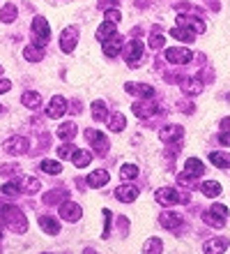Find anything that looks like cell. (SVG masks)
<instances>
[{
  "mask_svg": "<svg viewBox=\"0 0 230 254\" xmlns=\"http://www.w3.org/2000/svg\"><path fill=\"white\" fill-rule=\"evenodd\" d=\"M0 217H2V224H5L12 234H23L28 229V220L19 206H2Z\"/></svg>",
  "mask_w": 230,
  "mask_h": 254,
  "instance_id": "6da1fadb",
  "label": "cell"
},
{
  "mask_svg": "<svg viewBox=\"0 0 230 254\" xmlns=\"http://www.w3.org/2000/svg\"><path fill=\"white\" fill-rule=\"evenodd\" d=\"M203 220H205V224H210V227H214V229L226 227V220H228V208H226L224 203H214V206H210L203 213Z\"/></svg>",
  "mask_w": 230,
  "mask_h": 254,
  "instance_id": "7a4b0ae2",
  "label": "cell"
},
{
  "mask_svg": "<svg viewBox=\"0 0 230 254\" xmlns=\"http://www.w3.org/2000/svg\"><path fill=\"white\" fill-rule=\"evenodd\" d=\"M164 61L171 63V65H189L193 61V51L184 47H171V49H166Z\"/></svg>",
  "mask_w": 230,
  "mask_h": 254,
  "instance_id": "3957f363",
  "label": "cell"
},
{
  "mask_svg": "<svg viewBox=\"0 0 230 254\" xmlns=\"http://www.w3.org/2000/svg\"><path fill=\"white\" fill-rule=\"evenodd\" d=\"M33 35H35V42L37 47H46V42L51 37V28H48V21L44 16H35L33 19Z\"/></svg>",
  "mask_w": 230,
  "mask_h": 254,
  "instance_id": "277c9868",
  "label": "cell"
},
{
  "mask_svg": "<svg viewBox=\"0 0 230 254\" xmlns=\"http://www.w3.org/2000/svg\"><path fill=\"white\" fill-rule=\"evenodd\" d=\"M79 37H81V30L76 26H67L62 33H60V49L65 54H72L76 44H79Z\"/></svg>",
  "mask_w": 230,
  "mask_h": 254,
  "instance_id": "5b68a950",
  "label": "cell"
},
{
  "mask_svg": "<svg viewBox=\"0 0 230 254\" xmlns=\"http://www.w3.org/2000/svg\"><path fill=\"white\" fill-rule=\"evenodd\" d=\"M86 139L99 155H106L108 150H111V143H108V139H106V134L99 132V129H86Z\"/></svg>",
  "mask_w": 230,
  "mask_h": 254,
  "instance_id": "8992f818",
  "label": "cell"
},
{
  "mask_svg": "<svg viewBox=\"0 0 230 254\" xmlns=\"http://www.w3.org/2000/svg\"><path fill=\"white\" fill-rule=\"evenodd\" d=\"M159 224L164 229H168V231H182V224H184V217L180 213H175V210H164V213L159 215Z\"/></svg>",
  "mask_w": 230,
  "mask_h": 254,
  "instance_id": "52a82bcc",
  "label": "cell"
},
{
  "mask_svg": "<svg viewBox=\"0 0 230 254\" xmlns=\"http://www.w3.org/2000/svg\"><path fill=\"white\" fill-rule=\"evenodd\" d=\"M2 150H5L7 155H23L28 153V139H23L21 134H14V136H9V139H5V143H2Z\"/></svg>",
  "mask_w": 230,
  "mask_h": 254,
  "instance_id": "ba28073f",
  "label": "cell"
},
{
  "mask_svg": "<svg viewBox=\"0 0 230 254\" xmlns=\"http://www.w3.org/2000/svg\"><path fill=\"white\" fill-rule=\"evenodd\" d=\"M134 114L138 116V118H152V116L161 114V109L152 102V97H143L140 102H134Z\"/></svg>",
  "mask_w": 230,
  "mask_h": 254,
  "instance_id": "9c48e42d",
  "label": "cell"
},
{
  "mask_svg": "<svg viewBox=\"0 0 230 254\" xmlns=\"http://www.w3.org/2000/svg\"><path fill=\"white\" fill-rule=\"evenodd\" d=\"M101 49H104V56L106 58H115V56L122 54V49H125V40H122V35H111L108 40L101 42Z\"/></svg>",
  "mask_w": 230,
  "mask_h": 254,
  "instance_id": "30bf717a",
  "label": "cell"
},
{
  "mask_svg": "<svg viewBox=\"0 0 230 254\" xmlns=\"http://www.w3.org/2000/svg\"><path fill=\"white\" fill-rule=\"evenodd\" d=\"M125 58H127V65L129 67H138L143 63V44L138 40H132L125 47Z\"/></svg>",
  "mask_w": 230,
  "mask_h": 254,
  "instance_id": "8fae6325",
  "label": "cell"
},
{
  "mask_svg": "<svg viewBox=\"0 0 230 254\" xmlns=\"http://www.w3.org/2000/svg\"><path fill=\"white\" fill-rule=\"evenodd\" d=\"M178 26L191 28L196 35H203L205 30H207V23H205L200 16H196V14H180V16H178Z\"/></svg>",
  "mask_w": 230,
  "mask_h": 254,
  "instance_id": "7c38bea8",
  "label": "cell"
},
{
  "mask_svg": "<svg viewBox=\"0 0 230 254\" xmlns=\"http://www.w3.org/2000/svg\"><path fill=\"white\" fill-rule=\"evenodd\" d=\"M58 213H60V217H62V220H67V222H79L81 215H83V210H81L79 203H74V201H67L65 199L58 206Z\"/></svg>",
  "mask_w": 230,
  "mask_h": 254,
  "instance_id": "4fadbf2b",
  "label": "cell"
},
{
  "mask_svg": "<svg viewBox=\"0 0 230 254\" xmlns=\"http://www.w3.org/2000/svg\"><path fill=\"white\" fill-rule=\"evenodd\" d=\"M67 100L62 97V95H53V100H51V104L46 107V116L48 118H53V121H58V118H62V116L67 114Z\"/></svg>",
  "mask_w": 230,
  "mask_h": 254,
  "instance_id": "5bb4252c",
  "label": "cell"
},
{
  "mask_svg": "<svg viewBox=\"0 0 230 254\" xmlns=\"http://www.w3.org/2000/svg\"><path fill=\"white\" fill-rule=\"evenodd\" d=\"M203 81L198 79V76H184L182 81H180V88H182V93L186 95V97H196V95L203 93Z\"/></svg>",
  "mask_w": 230,
  "mask_h": 254,
  "instance_id": "9a60e30c",
  "label": "cell"
},
{
  "mask_svg": "<svg viewBox=\"0 0 230 254\" xmlns=\"http://www.w3.org/2000/svg\"><path fill=\"white\" fill-rule=\"evenodd\" d=\"M154 199L161 206H175V203H180V194L175 188H159L157 194H154Z\"/></svg>",
  "mask_w": 230,
  "mask_h": 254,
  "instance_id": "2e32d148",
  "label": "cell"
},
{
  "mask_svg": "<svg viewBox=\"0 0 230 254\" xmlns=\"http://www.w3.org/2000/svg\"><path fill=\"white\" fill-rule=\"evenodd\" d=\"M182 136H184V127L182 125H166V127H161V132H159V139L164 141V143L180 141Z\"/></svg>",
  "mask_w": 230,
  "mask_h": 254,
  "instance_id": "e0dca14e",
  "label": "cell"
},
{
  "mask_svg": "<svg viewBox=\"0 0 230 254\" xmlns=\"http://www.w3.org/2000/svg\"><path fill=\"white\" fill-rule=\"evenodd\" d=\"M115 199L122 201V203H134V201L138 199V188L136 185H129V183L120 185V188L115 190Z\"/></svg>",
  "mask_w": 230,
  "mask_h": 254,
  "instance_id": "ac0fdd59",
  "label": "cell"
},
{
  "mask_svg": "<svg viewBox=\"0 0 230 254\" xmlns=\"http://www.w3.org/2000/svg\"><path fill=\"white\" fill-rule=\"evenodd\" d=\"M67 196H69V192H67V190H51V192H46L44 196H42V203H44V206H60V203H62V201L67 199Z\"/></svg>",
  "mask_w": 230,
  "mask_h": 254,
  "instance_id": "d6986e66",
  "label": "cell"
},
{
  "mask_svg": "<svg viewBox=\"0 0 230 254\" xmlns=\"http://www.w3.org/2000/svg\"><path fill=\"white\" fill-rule=\"evenodd\" d=\"M125 90L129 95H138V97H154V88L150 83H125Z\"/></svg>",
  "mask_w": 230,
  "mask_h": 254,
  "instance_id": "ffe728a7",
  "label": "cell"
},
{
  "mask_svg": "<svg viewBox=\"0 0 230 254\" xmlns=\"http://www.w3.org/2000/svg\"><path fill=\"white\" fill-rule=\"evenodd\" d=\"M40 229L48 236H58L60 234V222L51 215H40Z\"/></svg>",
  "mask_w": 230,
  "mask_h": 254,
  "instance_id": "44dd1931",
  "label": "cell"
},
{
  "mask_svg": "<svg viewBox=\"0 0 230 254\" xmlns=\"http://www.w3.org/2000/svg\"><path fill=\"white\" fill-rule=\"evenodd\" d=\"M228 243H230L228 238H221V236H219V238H210V241L203 245V250L205 252H210V254H221V252H226V250L230 248Z\"/></svg>",
  "mask_w": 230,
  "mask_h": 254,
  "instance_id": "7402d4cb",
  "label": "cell"
},
{
  "mask_svg": "<svg viewBox=\"0 0 230 254\" xmlns=\"http://www.w3.org/2000/svg\"><path fill=\"white\" fill-rule=\"evenodd\" d=\"M16 183H19L21 192H26V194H37L42 188V183L37 178H30V176H21V178H16Z\"/></svg>",
  "mask_w": 230,
  "mask_h": 254,
  "instance_id": "603a6c76",
  "label": "cell"
},
{
  "mask_svg": "<svg viewBox=\"0 0 230 254\" xmlns=\"http://www.w3.org/2000/svg\"><path fill=\"white\" fill-rule=\"evenodd\" d=\"M108 181H111V176H108V171H104V169H97V171H92V174L86 178V183L90 185V188H104Z\"/></svg>",
  "mask_w": 230,
  "mask_h": 254,
  "instance_id": "cb8c5ba5",
  "label": "cell"
},
{
  "mask_svg": "<svg viewBox=\"0 0 230 254\" xmlns=\"http://www.w3.org/2000/svg\"><path fill=\"white\" fill-rule=\"evenodd\" d=\"M171 37L173 40H180V42H193L196 40V33L191 30V28H186V26H178V28H173L171 30Z\"/></svg>",
  "mask_w": 230,
  "mask_h": 254,
  "instance_id": "d4e9b609",
  "label": "cell"
},
{
  "mask_svg": "<svg viewBox=\"0 0 230 254\" xmlns=\"http://www.w3.org/2000/svg\"><path fill=\"white\" fill-rule=\"evenodd\" d=\"M72 162H74V167L76 169H86L92 162V153L90 150H81V148H76L74 155H72Z\"/></svg>",
  "mask_w": 230,
  "mask_h": 254,
  "instance_id": "484cf974",
  "label": "cell"
},
{
  "mask_svg": "<svg viewBox=\"0 0 230 254\" xmlns=\"http://www.w3.org/2000/svg\"><path fill=\"white\" fill-rule=\"evenodd\" d=\"M21 102H23V107H28V109H40L42 95L37 93V90H26V93L21 95Z\"/></svg>",
  "mask_w": 230,
  "mask_h": 254,
  "instance_id": "4316f807",
  "label": "cell"
},
{
  "mask_svg": "<svg viewBox=\"0 0 230 254\" xmlns=\"http://www.w3.org/2000/svg\"><path fill=\"white\" fill-rule=\"evenodd\" d=\"M210 162L214 164L217 169H230V153H221V150H214L210 153Z\"/></svg>",
  "mask_w": 230,
  "mask_h": 254,
  "instance_id": "83f0119b",
  "label": "cell"
},
{
  "mask_svg": "<svg viewBox=\"0 0 230 254\" xmlns=\"http://www.w3.org/2000/svg\"><path fill=\"white\" fill-rule=\"evenodd\" d=\"M23 58L28 63H40L44 58V47H37V44H30V47L23 49Z\"/></svg>",
  "mask_w": 230,
  "mask_h": 254,
  "instance_id": "f1b7e54d",
  "label": "cell"
},
{
  "mask_svg": "<svg viewBox=\"0 0 230 254\" xmlns=\"http://www.w3.org/2000/svg\"><path fill=\"white\" fill-rule=\"evenodd\" d=\"M106 123H108V129H111V132H122L127 127V118L122 114H111L106 118Z\"/></svg>",
  "mask_w": 230,
  "mask_h": 254,
  "instance_id": "f546056e",
  "label": "cell"
},
{
  "mask_svg": "<svg viewBox=\"0 0 230 254\" xmlns=\"http://www.w3.org/2000/svg\"><path fill=\"white\" fill-rule=\"evenodd\" d=\"M16 16H19V9H16L14 2H7V5L0 9V21H2V23H14Z\"/></svg>",
  "mask_w": 230,
  "mask_h": 254,
  "instance_id": "4dcf8cb0",
  "label": "cell"
},
{
  "mask_svg": "<svg viewBox=\"0 0 230 254\" xmlns=\"http://www.w3.org/2000/svg\"><path fill=\"white\" fill-rule=\"evenodd\" d=\"M76 132H79V129H76V125H74V123H62V125L55 129V134H58L62 141H72L74 136H76Z\"/></svg>",
  "mask_w": 230,
  "mask_h": 254,
  "instance_id": "1f68e13d",
  "label": "cell"
},
{
  "mask_svg": "<svg viewBox=\"0 0 230 254\" xmlns=\"http://www.w3.org/2000/svg\"><path fill=\"white\" fill-rule=\"evenodd\" d=\"M184 169H186L191 176H196V178H200V176L205 174V164L200 160H196V157H189V160L184 162Z\"/></svg>",
  "mask_w": 230,
  "mask_h": 254,
  "instance_id": "d6a6232c",
  "label": "cell"
},
{
  "mask_svg": "<svg viewBox=\"0 0 230 254\" xmlns=\"http://www.w3.org/2000/svg\"><path fill=\"white\" fill-rule=\"evenodd\" d=\"M92 121H97V123H101V121H106L108 118V111H106V104L101 100H94L92 102Z\"/></svg>",
  "mask_w": 230,
  "mask_h": 254,
  "instance_id": "836d02e7",
  "label": "cell"
},
{
  "mask_svg": "<svg viewBox=\"0 0 230 254\" xmlns=\"http://www.w3.org/2000/svg\"><path fill=\"white\" fill-rule=\"evenodd\" d=\"M200 192H203L205 196H219V194L224 192V188H221V183H217V181H205L203 185H200Z\"/></svg>",
  "mask_w": 230,
  "mask_h": 254,
  "instance_id": "e575fe53",
  "label": "cell"
},
{
  "mask_svg": "<svg viewBox=\"0 0 230 254\" xmlns=\"http://www.w3.org/2000/svg\"><path fill=\"white\" fill-rule=\"evenodd\" d=\"M40 169L44 171V174H48V176H55V174H60V171H62V164H60V162H55V160H42Z\"/></svg>",
  "mask_w": 230,
  "mask_h": 254,
  "instance_id": "d590c367",
  "label": "cell"
},
{
  "mask_svg": "<svg viewBox=\"0 0 230 254\" xmlns=\"http://www.w3.org/2000/svg\"><path fill=\"white\" fill-rule=\"evenodd\" d=\"M111 35H115V23H108V21H104V23L97 28V40L104 42V40H108Z\"/></svg>",
  "mask_w": 230,
  "mask_h": 254,
  "instance_id": "8d00e7d4",
  "label": "cell"
},
{
  "mask_svg": "<svg viewBox=\"0 0 230 254\" xmlns=\"http://www.w3.org/2000/svg\"><path fill=\"white\" fill-rule=\"evenodd\" d=\"M136 176H138L136 164H122V169H120V178H122V181H134Z\"/></svg>",
  "mask_w": 230,
  "mask_h": 254,
  "instance_id": "74e56055",
  "label": "cell"
},
{
  "mask_svg": "<svg viewBox=\"0 0 230 254\" xmlns=\"http://www.w3.org/2000/svg\"><path fill=\"white\" fill-rule=\"evenodd\" d=\"M74 150H76V146L67 141V143H62V146H58V150H55V153H58V157H60V160H72Z\"/></svg>",
  "mask_w": 230,
  "mask_h": 254,
  "instance_id": "f35d334b",
  "label": "cell"
},
{
  "mask_svg": "<svg viewBox=\"0 0 230 254\" xmlns=\"http://www.w3.org/2000/svg\"><path fill=\"white\" fill-rule=\"evenodd\" d=\"M104 19L108 21V23H115V26H118L120 21H122V14H120L118 7H111V9H106L104 12Z\"/></svg>",
  "mask_w": 230,
  "mask_h": 254,
  "instance_id": "ab89813d",
  "label": "cell"
},
{
  "mask_svg": "<svg viewBox=\"0 0 230 254\" xmlns=\"http://www.w3.org/2000/svg\"><path fill=\"white\" fill-rule=\"evenodd\" d=\"M2 194H7V196H19V194H21L19 183H16V181L5 183V185H2Z\"/></svg>",
  "mask_w": 230,
  "mask_h": 254,
  "instance_id": "60d3db41",
  "label": "cell"
},
{
  "mask_svg": "<svg viewBox=\"0 0 230 254\" xmlns=\"http://www.w3.org/2000/svg\"><path fill=\"white\" fill-rule=\"evenodd\" d=\"M147 44H150V49H161L166 44V40H164V35H159L157 30H154V35H150Z\"/></svg>",
  "mask_w": 230,
  "mask_h": 254,
  "instance_id": "b9f144b4",
  "label": "cell"
},
{
  "mask_svg": "<svg viewBox=\"0 0 230 254\" xmlns=\"http://www.w3.org/2000/svg\"><path fill=\"white\" fill-rule=\"evenodd\" d=\"M161 241H159V238H150V241L145 243L143 245V252H161Z\"/></svg>",
  "mask_w": 230,
  "mask_h": 254,
  "instance_id": "7bdbcfd3",
  "label": "cell"
},
{
  "mask_svg": "<svg viewBox=\"0 0 230 254\" xmlns=\"http://www.w3.org/2000/svg\"><path fill=\"white\" fill-rule=\"evenodd\" d=\"M19 171V164H14V162H9V164H0V174L2 176H14Z\"/></svg>",
  "mask_w": 230,
  "mask_h": 254,
  "instance_id": "ee69618b",
  "label": "cell"
},
{
  "mask_svg": "<svg viewBox=\"0 0 230 254\" xmlns=\"http://www.w3.org/2000/svg\"><path fill=\"white\" fill-rule=\"evenodd\" d=\"M198 79L203 81V83H212V81H214V76H212V69H200Z\"/></svg>",
  "mask_w": 230,
  "mask_h": 254,
  "instance_id": "f6af8a7d",
  "label": "cell"
},
{
  "mask_svg": "<svg viewBox=\"0 0 230 254\" xmlns=\"http://www.w3.org/2000/svg\"><path fill=\"white\" fill-rule=\"evenodd\" d=\"M9 88H12V81H9V79H0V95L7 93Z\"/></svg>",
  "mask_w": 230,
  "mask_h": 254,
  "instance_id": "bcb514c9",
  "label": "cell"
},
{
  "mask_svg": "<svg viewBox=\"0 0 230 254\" xmlns=\"http://www.w3.org/2000/svg\"><path fill=\"white\" fill-rule=\"evenodd\" d=\"M221 129H224L226 134H230V116H226L224 121H221Z\"/></svg>",
  "mask_w": 230,
  "mask_h": 254,
  "instance_id": "7dc6e473",
  "label": "cell"
},
{
  "mask_svg": "<svg viewBox=\"0 0 230 254\" xmlns=\"http://www.w3.org/2000/svg\"><path fill=\"white\" fill-rule=\"evenodd\" d=\"M72 111H74V114H81V102L79 100L72 102Z\"/></svg>",
  "mask_w": 230,
  "mask_h": 254,
  "instance_id": "c3c4849f",
  "label": "cell"
},
{
  "mask_svg": "<svg viewBox=\"0 0 230 254\" xmlns=\"http://www.w3.org/2000/svg\"><path fill=\"white\" fill-rule=\"evenodd\" d=\"M219 141H221V143H226V146H230V134H221V136H219Z\"/></svg>",
  "mask_w": 230,
  "mask_h": 254,
  "instance_id": "681fc988",
  "label": "cell"
},
{
  "mask_svg": "<svg viewBox=\"0 0 230 254\" xmlns=\"http://www.w3.org/2000/svg\"><path fill=\"white\" fill-rule=\"evenodd\" d=\"M0 114H2V104H0Z\"/></svg>",
  "mask_w": 230,
  "mask_h": 254,
  "instance_id": "f907efd6",
  "label": "cell"
},
{
  "mask_svg": "<svg viewBox=\"0 0 230 254\" xmlns=\"http://www.w3.org/2000/svg\"><path fill=\"white\" fill-rule=\"evenodd\" d=\"M0 74H2V65H0Z\"/></svg>",
  "mask_w": 230,
  "mask_h": 254,
  "instance_id": "816d5d0a",
  "label": "cell"
},
{
  "mask_svg": "<svg viewBox=\"0 0 230 254\" xmlns=\"http://www.w3.org/2000/svg\"><path fill=\"white\" fill-rule=\"evenodd\" d=\"M0 234H2V231H0Z\"/></svg>",
  "mask_w": 230,
  "mask_h": 254,
  "instance_id": "f5cc1de1",
  "label": "cell"
}]
</instances>
